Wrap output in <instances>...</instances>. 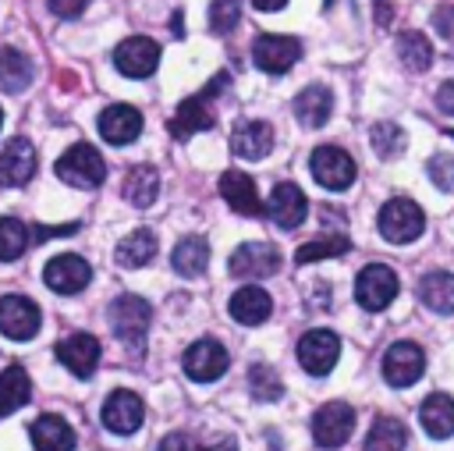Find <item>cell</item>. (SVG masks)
I'll list each match as a JSON object with an SVG mask.
<instances>
[{"mask_svg": "<svg viewBox=\"0 0 454 451\" xmlns=\"http://www.w3.org/2000/svg\"><path fill=\"white\" fill-rule=\"evenodd\" d=\"M231 82V75H216L202 92H195V96H188V99H181V107L174 110V117H170V135L174 138H192L195 131H206V128H213L216 124V110H213V99H216V92L223 89Z\"/></svg>", "mask_w": 454, "mask_h": 451, "instance_id": "6da1fadb", "label": "cell"}, {"mask_svg": "<svg viewBox=\"0 0 454 451\" xmlns=\"http://www.w3.org/2000/svg\"><path fill=\"white\" fill-rule=\"evenodd\" d=\"M149 323H153V305L142 295H121V298H114V305H110V330L128 348L138 352L145 344Z\"/></svg>", "mask_w": 454, "mask_h": 451, "instance_id": "7a4b0ae2", "label": "cell"}, {"mask_svg": "<svg viewBox=\"0 0 454 451\" xmlns=\"http://www.w3.org/2000/svg\"><path fill=\"white\" fill-rule=\"evenodd\" d=\"M57 178L67 181V185H74V188H99L103 178H106V163H103V156H99L96 146L78 142V146H71L67 153H60V160H57Z\"/></svg>", "mask_w": 454, "mask_h": 451, "instance_id": "3957f363", "label": "cell"}, {"mask_svg": "<svg viewBox=\"0 0 454 451\" xmlns=\"http://www.w3.org/2000/svg\"><path fill=\"white\" fill-rule=\"evenodd\" d=\"M426 231V213L419 210V202L397 195V199H387L383 210H380V234L394 245H408L415 241L419 234Z\"/></svg>", "mask_w": 454, "mask_h": 451, "instance_id": "277c9868", "label": "cell"}, {"mask_svg": "<svg viewBox=\"0 0 454 451\" xmlns=\"http://www.w3.org/2000/svg\"><path fill=\"white\" fill-rule=\"evenodd\" d=\"M397 273L390 270V266H383V263H369L358 277H355V298H358V305L362 309H369V313H383L394 298H397Z\"/></svg>", "mask_w": 454, "mask_h": 451, "instance_id": "5b68a950", "label": "cell"}, {"mask_svg": "<svg viewBox=\"0 0 454 451\" xmlns=\"http://www.w3.org/2000/svg\"><path fill=\"white\" fill-rule=\"evenodd\" d=\"M309 170H312V178L326 192H344L355 181V160L340 146H319V149H312Z\"/></svg>", "mask_w": 454, "mask_h": 451, "instance_id": "8992f818", "label": "cell"}, {"mask_svg": "<svg viewBox=\"0 0 454 451\" xmlns=\"http://www.w3.org/2000/svg\"><path fill=\"white\" fill-rule=\"evenodd\" d=\"M227 270L241 281H259V277H273L280 270V249L270 241H245L231 252Z\"/></svg>", "mask_w": 454, "mask_h": 451, "instance_id": "52a82bcc", "label": "cell"}, {"mask_svg": "<svg viewBox=\"0 0 454 451\" xmlns=\"http://www.w3.org/2000/svg\"><path fill=\"white\" fill-rule=\"evenodd\" d=\"M337 359H340V337L333 330L316 327V330L301 334V341H298V362H301L305 373L326 376L337 366Z\"/></svg>", "mask_w": 454, "mask_h": 451, "instance_id": "ba28073f", "label": "cell"}, {"mask_svg": "<svg viewBox=\"0 0 454 451\" xmlns=\"http://www.w3.org/2000/svg\"><path fill=\"white\" fill-rule=\"evenodd\" d=\"M301 57V43L294 36H277V32H262L252 43V60L255 67H262L266 75H284L298 64Z\"/></svg>", "mask_w": 454, "mask_h": 451, "instance_id": "9c48e42d", "label": "cell"}, {"mask_svg": "<svg viewBox=\"0 0 454 451\" xmlns=\"http://www.w3.org/2000/svg\"><path fill=\"white\" fill-rule=\"evenodd\" d=\"M181 366H184V373H188L192 380H199V384H213V380H220V376L227 373L231 355H227V348H223L220 341H213V337H199L195 344H188Z\"/></svg>", "mask_w": 454, "mask_h": 451, "instance_id": "30bf717a", "label": "cell"}, {"mask_svg": "<svg viewBox=\"0 0 454 451\" xmlns=\"http://www.w3.org/2000/svg\"><path fill=\"white\" fill-rule=\"evenodd\" d=\"M312 440L319 447H340L355 430V408L348 401H326L312 415Z\"/></svg>", "mask_w": 454, "mask_h": 451, "instance_id": "8fae6325", "label": "cell"}, {"mask_svg": "<svg viewBox=\"0 0 454 451\" xmlns=\"http://www.w3.org/2000/svg\"><path fill=\"white\" fill-rule=\"evenodd\" d=\"M43 327V313L25 295H4L0 298V334L11 341H28Z\"/></svg>", "mask_w": 454, "mask_h": 451, "instance_id": "7c38bea8", "label": "cell"}, {"mask_svg": "<svg viewBox=\"0 0 454 451\" xmlns=\"http://www.w3.org/2000/svg\"><path fill=\"white\" fill-rule=\"evenodd\" d=\"M114 64L128 78H149L160 64V43L149 36H128L114 50Z\"/></svg>", "mask_w": 454, "mask_h": 451, "instance_id": "4fadbf2b", "label": "cell"}, {"mask_svg": "<svg viewBox=\"0 0 454 451\" xmlns=\"http://www.w3.org/2000/svg\"><path fill=\"white\" fill-rule=\"evenodd\" d=\"M426 369V352L415 341H397L383 355V380L390 387H411Z\"/></svg>", "mask_w": 454, "mask_h": 451, "instance_id": "5bb4252c", "label": "cell"}, {"mask_svg": "<svg viewBox=\"0 0 454 451\" xmlns=\"http://www.w3.org/2000/svg\"><path fill=\"white\" fill-rule=\"evenodd\" d=\"M262 213H266L277 227L294 231V227L309 217V199H305V192H301L294 181H280V185L270 192V199H266Z\"/></svg>", "mask_w": 454, "mask_h": 451, "instance_id": "9a60e30c", "label": "cell"}, {"mask_svg": "<svg viewBox=\"0 0 454 451\" xmlns=\"http://www.w3.org/2000/svg\"><path fill=\"white\" fill-rule=\"evenodd\" d=\"M43 281H46V288L57 291V295H78V291L92 281V266H89L82 256L64 252V256H53V259L46 263Z\"/></svg>", "mask_w": 454, "mask_h": 451, "instance_id": "2e32d148", "label": "cell"}, {"mask_svg": "<svg viewBox=\"0 0 454 451\" xmlns=\"http://www.w3.org/2000/svg\"><path fill=\"white\" fill-rule=\"evenodd\" d=\"M142 419H145V405H142V398L135 391H114L103 401V426L110 433L128 437V433H135L142 426Z\"/></svg>", "mask_w": 454, "mask_h": 451, "instance_id": "e0dca14e", "label": "cell"}, {"mask_svg": "<svg viewBox=\"0 0 454 451\" xmlns=\"http://www.w3.org/2000/svg\"><path fill=\"white\" fill-rule=\"evenodd\" d=\"M57 359L78 376V380H89L99 366V341L85 330L78 334H67L64 341H57Z\"/></svg>", "mask_w": 454, "mask_h": 451, "instance_id": "ac0fdd59", "label": "cell"}, {"mask_svg": "<svg viewBox=\"0 0 454 451\" xmlns=\"http://www.w3.org/2000/svg\"><path fill=\"white\" fill-rule=\"evenodd\" d=\"M32 174H35V146L18 135L0 149V185L21 188L32 181Z\"/></svg>", "mask_w": 454, "mask_h": 451, "instance_id": "d6986e66", "label": "cell"}, {"mask_svg": "<svg viewBox=\"0 0 454 451\" xmlns=\"http://www.w3.org/2000/svg\"><path fill=\"white\" fill-rule=\"evenodd\" d=\"M99 135L110 142V146H128L142 135V114L128 103H110L103 114H99Z\"/></svg>", "mask_w": 454, "mask_h": 451, "instance_id": "ffe728a7", "label": "cell"}, {"mask_svg": "<svg viewBox=\"0 0 454 451\" xmlns=\"http://www.w3.org/2000/svg\"><path fill=\"white\" fill-rule=\"evenodd\" d=\"M220 195L227 199V206L241 217H259L262 213V202H259V188L255 181L245 174V170H227L220 178Z\"/></svg>", "mask_w": 454, "mask_h": 451, "instance_id": "44dd1931", "label": "cell"}, {"mask_svg": "<svg viewBox=\"0 0 454 451\" xmlns=\"http://www.w3.org/2000/svg\"><path fill=\"white\" fill-rule=\"evenodd\" d=\"M231 149L241 160H262L273 149V128L266 121H238L231 131Z\"/></svg>", "mask_w": 454, "mask_h": 451, "instance_id": "7402d4cb", "label": "cell"}, {"mask_svg": "<svg viewBox=\"0 0 454 451\" xmlns=\"http://www.w3.org/2000/svg\"><path fill=\"white\" fill-rule=\"evenodd\" d=\"M32 447L35 451H74V430L67 426V419L46 412L28 426Z\"/></svg>", "mask_w": 454, "mask_h": 451, "instance_id": "603a6c76", "label": "cell"}, {"mask_svg": "<svg viewBox=\"0 0 454 451\" xmlns=\"http://www.w3.org/2000/svg\"><path fill=\"white\" fill-rule=\"evenodd\" d=\"M270 313H273V302H270V295H266L262 288H255V284L238 288V291L231 295V316H234L241 327H259V323H266Z\"/></svg>", "mask_w": 454, "mask_h": 451, "instance_id": "cb8c5ba5", "label": "cell"}, {"mask_svg": "<svg viewBox=\"0 0 454 451\" xmlns=\"http://www.w3.org/2000/svg\"><path fill=\"white\" fill-rule=\"evenodd\" d=\"M333 110V96L326 85H305L298 96H294V117L305 124V128H323L326 117Z\"/></svg>", "mask_w": 454, "mask_h": 451, "instance_id": "d4e9b609", "label": "cell"}, {"mask_svg": "<svg viewBox=\"0 0 454 451\" xmlns=\"http://www.w3.org/2000/svg\"><path fill=\"white\" fill-rule=\"evenodd\" d=\"M419 423L429 437L436 440H447L454 433V398L447 394H429L422 405H419Z\"/></svg>", "mask_w": 454, "mask_h": 451, "instance_id": "484cf974", "label": "cell"}, {"mask_svg": "<svg viewBox=\"0 0 454 451\" xmlns=\"http://www.w3.org/2000/svg\"><path fill=\"white\" fill-rule=\"evenodd\" d=\"M153 256H156V234H153L149 227H138V231L124 234V238L117 241V249H114V259H117V266H124V270H138V266H145Z\"/></svg>", "mask_w": 454, "mask_h": 451, "instance_id": "4316f807", "label": "cell"}, {"mask_svg": "<svg viewBox=\"0 0 454 451\" xmlns=\"http://www.w3.org/2000/svg\"><path fill=\"white\" fill-rule=\"evenodd\" d=\"M419 298L433 313H454V273L433 270L419 281Z\"/></svg>", "mask_w": 454, "mask_h": 451, "instance_id": "83f0119b", "label": "cell"}, {"mask_svg": "<svg viewBox=\"0 0 454 451\" xmlns=\"http://www.w3.org/2000/svg\"><path fill=\"white\" fill-rule=\"evenodd\" d=\"M156 195H160V174H156L149 163L131 167L128 178H124V199H128L131 206L145 210V206L156 202Z\"/></svg>", "mask_w": 454, "mask_h": 451, "instance_id": "f1b7e54d", "label": "cell"}, {"mask_svg": "<svg viewBox=\"0 0 454 451\" xmlns=\"http://www.w3.org/2000/svg\"><path fill=\"white\" fill-rule=\"evenodd\" d=\"M170 263H174V270H177L181 277H199V273L206 270V263H209V241L199 238V234L181 238V241L174 245Z\"/></svg>", "mask_w": 454, "mask_h": 451, "instance_id": "f546056e", "label": "cell"}, {"mask_svg": "<svg viewBox=\"0 0 454 451\" xmlns=\"http://www.w3.org/2000/svg\"><path fill=\"white\" fill-rule=\"evenodd\" d=\"M28 82H32V60L21 50L4 46L0 50V89L4 92H21V89H28Z\"/></svg>", "mask_w": 454, "mask_h": 451, "instance_id": "4dcf8cb0", "label": "cell"}, {"mask_svg": "<svg viewBox=\"0 0 454 451\" xmlns=\"http://www.w3.org/2000/svg\"><path fill=\"white\" fill-rule=\"evenodd\" d=\"M404 444H408L404 423L394 419V415H380V419L372 423V430H369L362 451H404Z\"/></svg>", "mask_w": 454, "mask_h": 451, "instance_id": "1f68e13d", "label": "cell"}, {"mask_svg": "<svg viewBox=\"0 0 454 451\" xmlns=\"http://www.w3.org/2000/svg\"><path fill=\"white\" fill-rule=\"evenodd\" d=\"M32 394V380L21 366H7L0 373V415H11L14 408H21Z\"/></svg>", "mask_w": 454, "mask_h": 451, "instance_id": "d6a6232c", "label": "cell"}, {"mask_svg": "<svg viewBox=\"0 0 454 451\" xmlns=\"http://www.w3.org/2000/svg\"><path fill=\"white\" fill-rule=\"evenodd\" d=\"M397 57L408 71H426L433 64V46L422 32H401L397 36Z\"/></svg>", "mask_w": 454, "mask_h": 451, "instance_id": "836d02e7", "label": "cell"}, {"mask_svg": "<svg viewBox=\"0 0 454 451\" xmlns=\"http://www.w3.org/2000/svg\"><path fill=\"white\" fill-rule=\"evenodd\" d=\"M351 249V241L344 234H323L316 241H305L298 252H294V263L298 266H309V263H319V259H333V256H344Z\"/></svg>", "mask_w": 454, "mask_h": 451, "instance_id": "e575fe53", "label": "cell"}, {"mask_svg": "<svg viewBox=\"0 0 454 451\" xmlns=\"http://www.w3.org/2000/svg\"><path fill=\"white\" fill-rule=\"evenodd\" d=\"M369 142H372V149H376V156H383V160H394V156H401L404 153V131L394 124V121H380V124H372L369 128Z\"/></svg>", "mask_w": 454, "mask_h": 451, "instance_id": "d590c367", "label": "cell"}, {"mask_svg": "<svg viewBox=\"0 0 454 451\" xmlns=\"http://www.w3.org/2000/svg\"><path fill=\"white\" fill-rule=\"evenodd\" d=\"M28 227L18 217H0V259L11 263L28 249Z\"/></svg>", "mask_w": 454, "mask_h": 451, "instance_id": "8d00e7d4", "label": "cell"}, {"mask_svg": "<svg viewBox=\"0 0 454 451\" xmlns=\"http://www.w3.org/2000/svg\"><path fill=\"white\" fill-rule=\"evenodd\" d=\"M248 391H252L255 401H277V398L284 394V384H280V376H277L273 366L255 362V366L248 369Z\"/></svg>", "mask_w": 454, "mask_h": 451, "instance_id": "74e56055", "label": "cell"}, {"mask_svg": "<svg viewBox=\"0 0 454 451\" xmlns=\"http://www.w3.org/2000/svg\"><path fill=\"white\" fill-rule=\"evenodd\" d=\"M238 18H241V4L238 0H213L209 4V28L227 36L231 28H238Z\"/></svg>", "mask_w": 454, "mask_h": 451, "instance_id": "f35d334b", "label": "cell"}, {"mask_svg": "<svg viewBox=\"0 0 454 451\" xmlns=\"http://www.w3.org/2000/svg\"><path fill=\"white\" fill-rule=\"evenodd\" d=\"M426 174H429V181H433L440 192H454V156H450V153H436V156L426 163Z\"/></svg>", "mask_w": 454, "mask_h": 451, "instance_id": "ab89813d", "label": "cell"}, {"mask_svg": "<svg viewBox=\"0 0 454 451\" xmlns=\"http://www.w3.org/2000/svg\"><path fill=\"white\" fill-rule=\"evenodd\" d=\"M89 7V0H50V11L57 18H78Z\"/></svg>", "mask_w": 454, "mask_h": 451, "instance_id": "60d3db41", "label": "cell"}, {"mask_svg": "<svg viewBox=\"0 0 454 451\" xmlns=\"http://www.w3.org/2000/svg\"><path fill=\"white\" fill-rule=\"evenodd\" d=\"M156 451H199V447H195V440L188 433H167Z\"/></svg>", "mask_w": 454, "mask_h": 451, "instance_id": "b9f144b4", "label": "cell"}, {"mask_svg": "<svg viewBox=\"0 0 454 451\" xmlns=\"http://www.w3.org/2000/svg\"><path fill=\"white\" fill-rule=\"evenodd\" d=\"M78 224H60V227H35V241H50V238H64V234H74Z\"/></svg>", "mask_w": 454, "mask_h": 451, "instance_id": "7bdbcfd3", "label": "cell"}, {"mask_svg": "<svg viewBox=\"0 0 454 451\" xmlns=\"http://www.w3.org/2000/svg\"><path fill=\"white\" fill-rule=\"evenodd\" d=\"M436 107L443 114H454V78H447L440 89H436Z\"/></svg>", "mask_w": 454, "mask_h": 451, "instance_id": "ee69618b", "label": "cell"}, {"mask_svg": "<svg viewBox=\"0 0 454 451\" xmlns=\"http://www.w3.org/2000/svg\"><path fill=\"white\" fill-rule=\"evenodd\" d=\"M436 28L443 32V36H454V7H436Z\"/></svg>", "mask_w": 454, "mask_h": 451, "instance_id": "f6af8a7d", "label": "cell"}, {"mask_svg": "<svg viewBox=\"0 0 454 451\" xmlns=\"http://www.w3.org/2000/svg\"><path fill=\"white\" fill-rule=\"evenodd\" d=\"M372 4H376V21L387 25L390 21V0H372Z\"/></svg>", "mask_w": 454, "mask_h": 451, "instance_id": "bcb514c9", "label": "cell"}, {"mask_svg": "<svg viewBox=\"0 0 454 451\" xmlns=\"http://www.w3.org/2000/svg\"><path fill=\"white\" fill-rule=\"evenodd\" d=\"M206 451H238V440H234V437H223V440H216V444H209Z\"/></svg>", "mask_w": 454, "mask_h": 451, "instance_id": "7dc6e473", "label": "cell"}, {"mask_svg": "<svg viewBox=\"0 0 454 451\" xmlns=\"http://www.w3.org/2000/svg\"><path fill=\"white\" fill-rule=\"evenodd\" d=\"M255 4V11H280L287 0H252Z\"/></svg>", "mask_w": 454, "mask_h": 451, "instance_id": "c3c4849f", "label": "cell"}, {"mask_svg": "<svg viewBox=\"0 0 454 451\" xmlns=\"http://www.w3.org/2000/svg\"><path fill=\"white\" fill-rule=\"evenodd\" d=\"M0 124H4V110H0Z\"/></svg>", "mask_w": 454, "mask_h": 451, "instance_id": "681fc988", "label": "cell"}, {"mask_svg": "<svg viewBox=\"0 0 454 451\" xmlns=\"http://www.w3.org/2000/svg\"><path fill=\"white\" fill-rule=\"evenodd\" d=\"M447 135H454V131H447Z\"/></svg>", "mask_w": 454, "mask_h": 451, "instance_id": "f907efd6", "label": "cell"}]
</instances>
